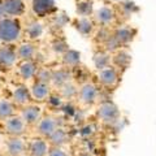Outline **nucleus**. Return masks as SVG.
I'll return each mask as SVG.
<instances>
[{"instance_id":"nucleus-26","label":"nucleus","mask_w":156,"mask_h":156,"mask_svg":"<svg viewBox=\"0 0 156 156\" xmlns=\"http://www.w3.org/2000/svg\"><path fill=\"white\" fill-rule=\"evenodd\" d=\"M77 30L80 31L82 35H87V34H90L92 30V23L87 18H81L80 21L77 22Z\"/></svg>"},{"instance_id":"nucleus-27","label":"nucleus","mask_w":156,"mask_h":156,"mask_svg":"<svg viewBox=\"0 0 156 156\" xmlns=\"http://www.w3.org/2000/svg\"><path fill=\"white\" fill-rule=\"evenodd\" d=\"M51 78H52V72L48 70V69H44V68H42V69L37 70V74H35V78H34V80L47 82V83L51 85Z\"/></svg>"},{"instance_id":"nucleus-31","label":"nucleus","mask_w":156,"mask_h":156,"mask_svg":"<svg viewBox=\"0 0 156 156\" xmlns=\"http://www.w3.org/2000/svg\"><path fill=\"white\" fill-rule=\"evenodd\" d=\"M3 14H4V9H3V4L0 3V20L3 18Z\"/></svg>"},{"instance_id":"nucleus-18","label":"nucleus","mask_w":156,"mask_h":156,"mask_svg":"<svg viewBox=\"0 0 156 156\" xmlns=\"http://www.w3.org/2000/svg\"><path fill=\"white\" fill-rule=\"evenodd\" d=\"M2 4L4 13H8L11 16H18L23 12V3L21 0H4Z\"/></svg>"},{"instance_id":"nucleus-29","label":"nucleus","mask_w":156,"mask_h":156,"mask_svg":"<svg viewBox=\"0 0 156 156\" xmlns=\"http://www.w3.org/2000/svg\"><path fill=\"white\" fill-rule=\"evenodd\" d=\"M92 11V7L90 3H80L77 5V12L82 14V16H87V14H90Z\"/></svg>"},{"instance_id":"nucleus-30","label":"nucleus","mask_w":156,"mask_h":156,"mask_svg":"<svg viewBox=\"0 0 156 156\" xmlns=\"http://www.w3.org/2000/svg\"><path fill=\"white\" fill-rule=\"evenodd\" d=\"M47 156H69V154L62 147H52V146H50Z\"/></svg>"},{"instance_id":"nucleus-6","label":"nucleus","mask_w":156,"mask_h":156,"mask_svg":"<svg viewBox=\"0 0 156 156\" xmlns=\"http://www.w3.org/2000/svg\"><path fill=\"white\" fill-rule=\"evenodd\" d=\"M57 128H60V125H58V119L56 116L48 113V115H43L42 119L38 121V124L34 126V133H35L37 136L48 139L50 135Z\"/></svg>"},{"instance_id":"nucleus-10","label":"nucleus","mask_w":156,"mask_h":156,"mask_svg":"<svg viewBox=\"0 0 156 156\" xmlns=\"http://www.w3.org/2000/svg\"><path fill=\"white\" fill-rule=\"evenodd\" d=\"M12 100H13V103L18 107V108H21V107H23V105H27L30 103H34L30 89H29L25 83L18 85L16 89L13 90Z\"/></svg>"},{"instance_id":"nucleus-21","label":"nucleus","mask_w":156,"mask_h":156,"mask_svg":"<svg viewBox=\"0 0 156 156\" xmlns=\"http://www.w3.org/2000/svg\"><path fill=\"white\" fill-rule=\"evenodd\" d=\"M34 55H35V47L31 43H25L17 50V58H20L21 61L33 60Z\"/></svg>"},{"instance_id":"nucleus-12","label":"nucleus","mask_w":156,"mask_h":156,"mask_svg":"<svg viewBox=\"0 0 156 156\" xmlns=\"http://www.w3.org/2000/svg\"><path fill=\"white\" fill-rule=\"evenodd\" d=\"M17 60V52L11 47L0 48V69L3 72L11 70Z\"/></svg>"},{"instance_id":"nucleus-2","label":"nucleus","mask_w":156,"mask_h":156,"mask_svg":"<svg viewBox=\"0 0 156 156\" xmlns=\"http://www.w3.org/2000/svg\"><path fill=\"white\" fill-rule=\"evenodd\" d=\"M96 117L104 126H113L119 122L121 113L113 101H103L96 109Z\"/></svg>"},{"instance_id":"nucleus-5","label":"nucleus","mask_w":156,"mask_h":156,"mask_svg":"<svg viewBox=\"0 0 156 156\" xmlns=\"http://www.w3.org/2000/svg\"><path fill=\"white\" fill-rule=\"evenodd\" d=\"M2 129L5 136H23L26 134L29 126L18 115H14L2 122Z\"/></svg>"},{"instance_id":"nucleus-22","label":"nucleus","mask_w":156,"mask_h":156,"mask_svg":"<svg viewBox=\"0 0 156 156\" xmlns=\"http://www.w3.org/2000/svg\"><path fill=\"white\" fill-rule=\"evenodd\" d=\"M133 37H134V31L130 30V29H126V27L119 29V30L113 34V38L116 39L120 46L125 44V43H129L131 39H133Z\"/></svg>"},{"instance_id":"nucleus-1","label":"nucleus","mask_w":156,"mask_h":156,"mask_svg":"<svg viewBox=\"0 0 156 156\" xmlns=\"http://www.w3.org/2000/svg\"><path fill=\"white\" fill-rule=\"evenodd\" d=\"M99 99V90L98 86L92 82H85L82 86L78 87V92L76 96V100L80 107L82 108H90L98 103Z\"/></svg>"},{"instance_id":"nucleus-4","label":"nucleus","mask_w":156,"mask_h":156,"mask_svg":"<svg viewBox=\"0 0 156 156\" xmlns=\"http://www.w3.org/2000/svg\"><path fill=\"white\" fill-rule=\"evenodd\" d=\"M121 81V74L116 66L108 65L107 68L98 70V82L107 90H115Z\"/></svg>"},{"instance_id":"nucleus-9","label":"nucleus","mask_w":156,"mask_h":156,"mask_svg":"<svg viewBox=\"0 0 156 156\" xmlns=\"http://www.w3.org/2000/svg\"><path fill=\"white\" fill-rule=\"evenodd\" d=\"M29 89H30L34 103H39V104L46 103V101L51 98L52 90H53L50 83L42 82V81H37V80L33 81V83L30 85Z\"/></svg>"},{"instance_id":"nucleus-13","label":"nucleus","mask_w":156,"mask_h":156,"mask_svg":"<svg viewBox=\"0 0 156 156\" xmlns=\"http://www.w3.org/2000/svg\"><path fill=\"white\" fill-rule=\"evenodd\" d=\"M37 70H38V65L33 60H25L18 65V76L25 82L34 80Z\"/></svg>"},{"instance_id":"nucleus-20","label":"nucleus","mask_w":156,"mask_h":156,"mask_svg":"<svg viewBox=\"0 0 156 156\" xmlns=\"http://www.w3.org/2000/svg\"><path fill=\"white\" fill-rule=\"evenodd\" d=\"M80 61H81L80 52L74 50H66L62 53V62H64L66 68H76L77 65H80Z\"/></svg>"},{"instance_id":"nucleus-17","label":"nucleus","mask_w":156,"mask_h":156,"mask_svg":"<svg viewBox=\"0 0 156 156\" xmlns=\"http://www.w3.org/2000/svg\"><path fill=\"white\" fill-rule=\"evenodd\" d=\"M53 8H55L53 0H34L33 2V11L41 17L47 16Z\"/></svg>"},{"instance_id":"nucleus-3","label":"nucleus","mask_w":156,"mask_h":156,"mask_svg":"<svg viewBox=\"0 0 156 156\" xmlns=\"http://www.w3.org/2000/svg\"><path fill=\"white\" fill-rule=\"evenodd\" d=\"M20 34H21V26H20V22L17 20H0V41L5 43H12L20 38Z\"/></svg>"},{"instance_id":"nucleus-16","label":"nucleus","mask_w":156,"mask_h":156,"mask_svg":"<svg viewBox=\"0 0 156 156\" xmlns=\"http://www.w3.org/2000/svg\"><path fill=\"white\" fill-rule=\"evenodd\" d=\"M70 73L68 70V68H62V69H57L52 72V78H51V86L52 89H60L62 85H65L66 82L70 81Z\"/></svg>"},{"instance_id":"nucleus-28","label":"nucleus","mask_w":156,"mask_h":156,"mask_svg":"<svg viewBox=\"0 0 156 156\" xmlns=\"http://www.w3.org/2000/svg\"><path fill=\"white\" fill-rule=\"evenodd\" d=\"M27 35H29V38H31V39H37V38H39L42 35V31H43V29H42V26L39 25V23H37V22H34V23H31V25H29V27H27Z\"/></svg>"},{"instance_id":"nucleus-15","label":"nucleus","mask_w":156,"mask_h":156,"mask_svg":"<svg viewBox=\"0 0 156 156\" xmlns=\"http://www.w3.org/2000/svg\"><path fill=\"white\" fill-rule=\"evenodd\" d=\"M69 140V134L68 131L62 128H57L53 133L50 135V138L47 139V142L52 147H62L64 144L68 143Z\"/></svg>"},{"instance_id":"nucleus-25","label":"nucleus","mask_w":156,"mask_h":156,"mask_svg":"<svg viewBox=\"0 0 156 156\" xmlns=\"http://www.w3.org/2000/svg\"><path fill=\"white\" fill-rule=\"evenodd\" d=\"M96 18L98 21L100 23H108L112 21V18H113V12H112V9L107 8V7H103L100 8L99 11L96 13Z\"/></svg>"},{"instance_id":"nucleus-24","label":"nucleus","mask_w":156,"mask_h":156,"mask_svg":"<svg viewBox=\"0 0 156 156\" xmlns=\"http://www.w3.org/2000/svg\"><path fill=\"white\" fill-rule=\"evenodd\" d=\"M111 62V57L108 53H104V52H99V53H95L94 56V64L95 68L98 70L103 69V68H107Z\"/></svg>"},{"instance_id":"nucleus-14","label":"nucleus","mask_w":156,"mask_h":156,"mask_svg":"<svg viewBox=\"0 0 156 156\" xmlns=\"http://www.w3.org/2000/svg\"><path fill=\"white\" fill-rule=\"evenodd\" d=\"M17 112H18V107L13 103L12 99H7V98L0 99V122L17 115Z\"/></svg>"},{"instance_id":"nucleus-11","label":"nucleus","mask_w":156,"mask_h":156,"mask_svg":"<svg viewBox=\"0 0 156 156\" xmlns=\"http://www.w3.org/2000/svg\"><path fill=\"white\" fill-rule=\"evenodd\" d=\"M50 150L47 139L35 136L27 143V154L29 156H47V152Z\"/></svg>"},{"instance_id":"nucleus-7","label":"nucleus","mask_w":156,"mask_h":156,"mask_svg":"<svg viewBox=\"0 0 156 156\" xmlns=\"http://www.w3.org/2000/svg\"><path fill=\"white\" fill-rule=\"evenodd\" d=\"M17 115L23 120L29 128H34L43 116V108L39 103H30L18 108Z\"/></svg>"},{"instance_id":"nucleus-19","label":"nucleus","mask_w":156,"mask_h":156,"mask_svg":"<svg viewBox=\"0 0 156 156\" xmlns=\"http://www.w3.org/2000/svg\"><path fill=\"white\" fill-rule=\"evenodd\" d=\"M57 92H58V96L64 100L76 99L77 92H78V86H76L72 81H69L65 85H62L60 89H57Z\"/></svg>"},{"instance_id":"nucleus-8","label":"nucleus","mask_w":156,"mask_h":156,"mask_svg":"<svg viewBox=\"0 0 156 156\" xmlns=\"http://www.w3.org/2000/svg\"><path fill=\"white\" fill-rule=\"evenodd\" d=\"M4 151L7 156H25L27 154V142L22 136H7L4 140Z\"/></svg>"},{"instance_id":"nucleus-23","label":"nucleus","mask_w":156,"mask_h":156,"mask_svg":"<svg viewBox=\"0 0 156 156\" xmlns=\"http://www.w3.org/2000/svg\"><path fill=\"white\" fill-rule=\"evenodd\" d=\"M130 61H131L130 55L129 53H126V52H124V51L117 52L115 55V57H113V64H115V66L117 68V69H120L121 68L122 70H125L126 68L129 66Z\"/></svg>"}]
</instances>
